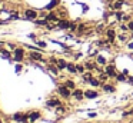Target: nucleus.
<instances>
[{"label":"nucleus","instance_id":"obj_1","mask_svg":"<svg viewBox=\"0 0 133 123\" xmlns=\"http://www.w3.org/2000/svg\"><path fill=\"white\" fill-rule=\"evenodd\" d=\"M24 20H29V22H35L36 19L39 17V10L35 7H24L23 13H22Z\"/></svg>","mask_w":133,"mask_h":123},{"label":"nucleus","instance_id":"obj_2","mask_svg":"<svg viewBox=\"0 0 133 123\" xmlns=\"http://www.w3.org/2000/svg\"><path fill=\"white\" fill-rule=\"evenodd\" d=\"M103 70H104V73H106L107 76L110 77V79H116V76H117V73H119L117 69H116V64H115V62H113V60H112V62H109L106 66H104Z\"/></svg>","mask_w":133,"mask_h":123},{"label":"nucleus","instance_id":"obj_3","mask_svg":"<svg viewBox=\"0 0 133 123\" xmlns=\"http://www.w3.org/2000/svg\"><path fill=\"white\" fill-rule=\"evenodd\" d=\"M26 56H27V51L24 50V47H19L17 46V47L13 50V60L17 62V63L23 62V60L26 59Z\"/></svg>","mask_w":133,"mask_h":123},{"label":"nucleus","instance_id":"obj_4","mask_svg":"<svg viewBox=\"0 0 133 123\" xmlns=\"http://www.w3.org/2000/svg\"><path fill=\"white\" fill-rule=\"evenodd\" d=\"M57 94L62 97V99H70V97H72V90L62 83V85L57 86Z\"/></svg>","mask_w":133,"mask_h":123},{"label":"nucleus","instance_id":"obj_5","mask_svg":"<svg viewBox=\"0 0 133 123\" xmlns=\"http://www.w3.org/2000/svg\"><path fill=\"white\" fill-rule=\"evenodd\" d=\"M12 120L16 123H29L27 120V113H23V112H17L12 116Z\"/></svg>","mask_w":133,"mask_h":123},{"label":"nucleus","instance_id":"obj_6","mask_svg":"<svg viewBox=\"0 0 133 123\" xmlns=\"http://www.w3.org/2000/svg\"><path fill=\"white\" fill-rule=\"evenodd\" d=\"M70 24H72V20L67 17V19H60L59 20V23H57V29L56 30H69L70 29Z\"/></svg>","mask_w":133,"mask_h":123},{"label":"nucleus","instance_id":"obj_7","mask_svg":"<svg viewBox=\"0 0 133 123\" xmlns=\"http://www.w3.org/2000/svg\"><path fill=\"white\" fill-rule=\"evenodd\" d=\"M60 105H63V103H62V99H60V97H57V96L50 97V99L46 102V106H47V107H50V109H56L57 106H60Z\"/></svg>","mask_w":133,"mask_h":123},{"label":"nucleus","instance_id":"obj_8","mask_svg":"<svg viewBox=\"0 0 133 123\" xmlns=\"http://www.w3.org/2000/svg\"><path fill=\"white\" fill-rule=\"evenodd\" d=\"M42 117V113L39 110H32L27 113V120H29V123H36L37 120H40Z\"/></svg>","mask_w":133,"mask_h":123},{"label":"nucleus","instance_id":"obj_9","mask_svg":"<svg viewBox=\"0 0 133 123\" xmlns=\"http://www.w3.org/2000/svg\"><path fill=\"white\" fill-rule=\"evenodd\" d=\"M83 63H84V66H86V70H89V72H95V70H97V67H99V64L96 63L95 59H89Z\"/></svg>","mask_w":133,"mask_h":123},{"label":"nucleus","instance_id":"obj_10","mask_svg":"<svg viewBox=\"0 0 133 123\" xmlns=\"http://www.w3.org/2000/svg\"><path fill=\"white\" fill-rule=\"evenodd\" d=\"M72 97L75 100H77V102H80V100H83L84 99V90L83 89H79V87H76L75 90L72 92Z\"/></svg>","mask_w":133,"mask_h":123},{"label":"nucleus","instance_id":"obj_11","mask_svg":"<svg viewBox=\"0 0 133 123\" xmlns=\"http://www.w3.org/2000/svg\"><path fill=\"white\" fill-rule=\"evenodd\" d=\"M117 40L119 43H122V44H126L127 42L130 40V33H123V31H119L117 33Z\"/></svg>","mask_w":133,"mask_h":123},{"label":"nucleus","instance_id":"obj_12","mask_svg":"<svg viewBox=\"0 0 133 123\" xmlns=\"http://www.w3.org/2000/svg\"><path fill=\"white\" fill-rule=\"evenodd\" d=\"M102 90L104 92V93H115L116 92V86L115 85H112V83H102Z\"/></svg>","mask_w":133,"mask_h":123},{"label":"nucleus","instance_id":"obj_13","mask_svg":"<svg viewBox=\"0 0 133 123\" xmlns=\"http://www.w3.org/2000/svg\"><path fill=\"white\" fill-rule=\"evenodd\" d=\"M59 6H60V0H50V2L46 4L44 9H46L47 11H53V10H56Z\"/></svg>","mask_w":133,"mask_h":123},{"label":"nucleus","instance_id":"obj_14","mask_svg":"<svg viewBox=\"0 0 133 123\" xmlns=\"http://www.w3.org/2000/svg\"><path fill=\"white\" fill-rule=\"evenodd\" d=\"M96 97H99V92L97 90H93V89H87V90H84V99H96Z\"/></svg>","mask_w":133,"mask_h":123},{"label":"nucleus","instance_id":"obj_15","mask_svg":"<svg viewBox=\"0 0 133 123\" xmlns=\"http://www.w3.org/2000/svg\"><path fill=\"white\" fill-rule=\"evenodd\" d=\"M67 63H69V62H67L66 59H63V57H59V59H57V63H56V66H57V69L62 72V70H66Z\"/></svg>","mask_w":133,"mask_h":123},{"label":"nucleus","instance_id":"obj_16","mask_svg":"<svg viewBox=\"0 0 133 123\" xmlns=\"http://www.w3.org/2000/svg\"><path fill=\"white\" fill-rule=\"evenodd\" d=\"M95 60H96V63H97V64L100 66V67H104V66H106L107 63H109V62H107V59H106V57H103L102 54L96 56V59H95Z\"/></svg>","mask_w":133,"mask_h":123},{"label":"nucleus","instance_id":"obj_17","mask_svg":"<svg viewBox=\"0 0 133 123\" xmlns=\"http://www.w3.org/2000/svg\"><path fill=\"white\" fill-rule=\"evenodd\" d=\"M66 70L69 72L70 74H77V69H76V63L75 62H69L67 63V67Z\"/></svg>","mask_w":133,"mask_h":123},{"label":"nucleus","instance_id":"obj_18","mask_svg":"<svg viewBox=\"0 0 133 123\" xmlns=\"http://www.w3.org/2000/svg\"><path fill=\"white\" fill-rule=\"evenodd\" d=\"M63 85L66 86V87H69L72 92L75 90L76 87H77V86H76V82H75V80H72V79H66V80L63 82Z\"/></svg>","mask_w":133,"mask_h":123},{"label":"nucleus","instance_id":"obj_19","mask_svg":"<svg viewBox=\"0 0 133 123\" xmlns=\"http://www.w3.org/2000/svg\"><path fill=\"white\" fill-rule=\"evenodd\" d=\"M87 56H89V59H93V57L96 59V56H99V47L92 46V47H90V50H89V53H87Z\"/></svg>","mask_w":133,"mask_h":123},{"label":"nucleus","instance_id":"obj_20","mask_svg":"<svg viewBox=\"0 0 133 123\" xmlns=\"http://www.w3.org/2000/svg\"><path fill=\"white\" fill-rule=\"evenodd\" d=\"M89 85L92 86V87H95V89H96V87H100V86H102V82H100V80H99L96 76H93L92 79L89 80Z\"/></svg>","mask_w":133,"mask_h":123},{"label":"nucleus","instance_id":"obj_21","mask_svg":"<svg viewBox=\"0 0 133 123\" xmlns=\"http://www.w3.org/2000/svg\"><path fill=\"white\" fill-rule=\"evenodd\" d=\"M92 77H93V72L87 70V72H84V73L82 74V82H83V83H89V80L92 79Z\"/></svg>","mask_w":133,"mask_h":123},{"label":"nucleus","instance_id":"obj_22","mask_svg":"<svg viewBox=\"0 0 133 123\" xmlns=\"http://www.w3.org/2000/svg\"><path fill=\"white\" fill-rule=\"evenodd\" d=\"M127 79H129V76H127V74H124L123 72H119L115 80H116V82H127Z\"/></svg>","mask_w":133,"mask_h":123},{"label":"nucleus","instance_id":"obj_23","mask_svg":"<svg viewBox=\"0 0 133 123\" xmlns=\"http://www.w3.org/2000/svg\"><path fill=\"white\" fill-rule=\"evenodd\" d=\"M117 29H119V31H123V33H130L129 27H127V23H117Z\"/></svg>","mask_w":133,"mask_h":123},{"label":"nucleus","instance_id":"obj_24","mask_svg":"<svg viewBox=\"0 0 133 123\" xmlns=\"http://www.w3.org/2000/svg\"><path fill=\"white\" fill-rule=\"evenodd\" d=\"M66 110L67 109L64 107L63 105H60V106H57V107L55 109V112H56V114H57V116H63L64 113H66Z\"/></svg>","mask_w":133,"mask_h":123},{"label":"nucleus","instance_id":"obj_25","mask_svg":"<svg viewBox=\"0 0 133 123\" xmlns=\"http://www.w3.org/2000/svg\"><path fill=\"white\" fill-rule=\"evenodd\" d=\"M76 69H77V74H83L84 72H87L84 63H76Z\"/></svg>","mask_w":133,"mask_h":123},{"label":"nucleus","instance_id":"obj_26","mask_svg":"<svg viewBox=\"0 0 133 123\" xmlns=\"http://www.w3.org/2000/svg\"><path fill=\"white\" fill-rule=\"evenodd\" d=\"M35 43H36V46H37V47H40V49H46L47 47V43L44 42V40H42V39H36Z\"/></svg>","mask_w":133,"mask_h":123},{"label":"nucleus","instance_id":"obj_27","mask_svg":"<svg viewBox=\"0 0 133 123\" xmlns=\"http://www.w3.org/2000/svg\"><path fill=\"white\" fill-rule=\"evenodd\" d=\"M80 7H82V11H83V14H86L87 11L90 10V6L87 4V3H80Z\"/></svg>","mask_w":133,"mask_h":123},{"label":"nucleus","instance_id":"obj_28","mask_svg":"<svg viewBox=\"0 0 133 123\" xmlns=\"http://www.w3.org/2000/svg\"><path fill=\"white\" fill-rule=\"evenodd\" d=\"M127 116H133V107H130V109L123 112V117H127Z\"/></svg>","mask_w":133,"mask_h":123},{"label":"nucleus","instance_id":"obj_29","mask_svg":"<svg viewBox=\"0 0 133 123\" xmlns=\"http://www.w3.org/2000/svg\"><path fill=\"white\" fill-rule=\"evenodd\" d=\"M127 27H129V31H130V33H133V17L129 20V22H127Z\"/></svg>","mask_w":133,"mask_h":123},{"label":"nucleus","instance_id":"obj_30","mask_svg":"<svg viewBox=\"0 0 133 123\" xmlns=\"http://www.w3.org/2000/svg\"><path fill=\"white\" fill-rule=\"evenodd\" d=\"M126 47L129 49V50H132V51H133V40H132V39H130L129 42L126 43Z\"/></svg>","mask_w":133,"mask_h":123},{"label":"nucleus","instance_id":"obj_31","mask_svg":"<svg viewBox=\"0 0 133 123\" xmlns=\"http://www.w3.org/2000/svg\"><path fill=\"white\" fill-rule=\"evenodd\" d=\"M16 73H20V72L22 70H23V66H22V64H16Z\"/></svg>","mask_w":133,"mask_h":123},{"label":"nucleus","instance_id":"obj_32","mask_svg":"<svg viewBox=\"0 0 133 123\" xmlns=\"http://www.w3.org/2000/svg\"><path fill=\"white\" fill-rule=\"evenodd\" d=\"M113 2H115V0H103V3H104V4H106V6H109V4H112V3Z\"/></svg>","mask_w":133,"mask_h":123},{"label":"nucleus","instance_id":"obj_33","mask_svg":"<svg viewBox=\"0 0 133 123\" xmlns=\"http://www.w3.org/2000/svg\"><path fill=\"white\" fill-rule=\"evenodd\" d=\"M96 116H97L96 112H90V113H89V117H96Z\"/></svg>","mask_w":133,"mask_h":123},{"label":"nucleus","instance_id":"obj_34","mask_svg":"<svg viewBox=\"0 0 133 123\" xmlns=\"http://www.w3.org/2000/svg\"><path fill=\"white\" fill-rule=\"evenodd\" d=\"M127 83H130V85H133V76H129V79H127Z\"/></svg>","mask_w":133,"mask_h":123},{"label":"nucleus","instance_id":"obj_35","mask_svg":"<svg viewBox=\"0 0 133 123\" xmlns=\"http://www.w3.org/2000/svg\"><path fill=\"white\" fill-rule=\"evenodd\" d=\"M129 57H130V59H133V51H130V53H129Z\"/></svg>","mask_w":133,"mask_h":123},{"label":"nucleus","instance_id":"obj_36","mask_svg":"<svg viewBox=\"0 0 133 123\" xmlns=\"http://www.w3.org/2000/svg\"><path fill=\"white\" fill-rule=\"evenodd\" d=\"M0 123H3V120H2V117H0Z\"/></svg>","mask_w":133,"mask_h":123}]
</instances>
